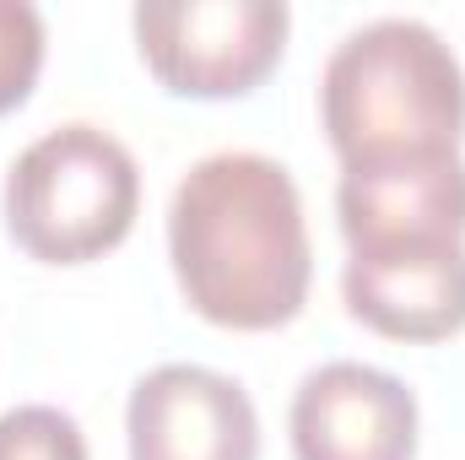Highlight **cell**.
<instances>
[{"mask_svg":"<svg viewBox=\"0 0 465 460\" xmlns=\"http://www.w3.org/2000/svg\"><path fill=\"white\" fill-rule=\"evenodd\" d=\"M168 260L201 320L223 331L292 325L314 282L292 174L265 152H212L190 163L168 201Z\"/></svg>","mask_w":465,"mask_h":460,"instance_id":"1","label":"cell"},{"mask_svg":"<svg viewBox=\"0 0 465 460\" xmlns=\"http://www.w3.org/2000/svg\"><path fill=\"white\" fill-rule=\"evenodd\" d=\"M320 125L341 168L450 157L465 135L460 55L417 16L362 22L320 71Z\"/></svg>","mask_w":465,"mask_h":460,"instance_id":"2","label":"cell"},{"mask_svg":"<svg viewBox=\"0 0 465 460\" xmlns=\"http://www.w3.org/2000/svg\"><path fill=\"white\" fill-rule=\"evenodd\" d=\"M0 212L22 255L44 265H87L130 238L141 212V168L104 125L71 119L16 152Z\"/></svg>","mask_w":465,"mask_h":460,"instance_id":"3","label":"cell"},{"mask_svg":"<svg viewBox=\"0 0 465 460\" xmlns=\"http://www.w3.org/2000/svg\"><path fill=\"white\" fill-rule=\"evenodd\" d=\"M130 27L146 71L173 98L223 104L282 65L292 11L282 0H146Z\"/></svg>","mask_w":465,"mask_h":460,"instance_id":"4","label":"cell"},{"mask_svg":"<svg viewBox=\"0 0 465 460\" xmlns=\"http://www.w3.org/2000/svg\"><path fill=\"white\" fill-rule=\"evenodd\" d=\"M417 395L373 363H320L292 390V460H417Z\"/></svg>","mask_w":465,"mask_h":460,"instance_id":"5","label":"cell"},{"mask_svg":"<svg viewBox=\"0 0 465 460\" xmlns=\"http://www.w3.org/2000/svg\"><path fill=\"white\" fill-rule=\"evenodd\" d=\"M130 460H260L249 390L201 363H163L130 385Z\"/></svg>","mask_w":465,"mask_h":460,"instance_id":"6","label":"cell"},{"mask_svg":"<svg viewBox=\"0 0 465 460\" xmlns=\"http://www.w3.org/2000/svg\"><path fill=\"white\" fill-rule=\"evenodd\" d=\"M341 298L357 325L390 342H450L465 331V244H401L347 255Z\"/></svg>","mask_w":465,"mask_h":460,"instance_id":"7","label":"cell"},{"mask_svg":"<svg viewBox=\"0 0 465 460\" xmlns=\"http://www.w3.org/2000/svg\"><path fill=\"white\" fill-rule=\"evenodd\" d=\"M336 217L351 255L401 244H465V157L341 168Z\"/></svg>","mask_w":465,"mask_h":460,"instance_id":"8","label":"cell"},{"mask_svg":"<svg viewBox=\"0 0 465 460\" xmlns=\"http://www.w3.org/2000/svg\"><path fill=\"white\" fill-rule=\"evenodd\" d=\"M0 460H87V434L60 406L0 412Z\"/></svg>","mask_w":465,"mask_h":460,"instance_id":"9","label":"cell"},{"mask_svg":"<svg viewBox=\"0 0 465 460\" xmlns=\"http://www.w3.org/2000/svg\"><path fill=\"white\" fill-rule=\"evenodd\" d=\"M44 71V16L27 0H0V115L22 109Z\"/></svg>","mask_w":465,"mask_h":460,"instance_id":"10","label":"cell"}]
</instances>
